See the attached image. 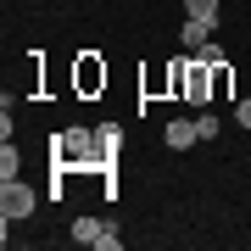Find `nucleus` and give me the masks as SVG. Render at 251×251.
I'll list each match as a JSON object with an SVG mask.
<instances>
[{"instance_id": "f257e3e1", "label": "nucleus", "mask_w": 251, "mask_h": 251, "mask_svg": "<svg viewBox=\"0 0 251 251\" xmlns=\"http://www.w3.org/2000/svg\"><path fill=\"white\" fill-rule=\"evenodd\" d=\"M50 156L56 162H73V168H90V162H95V134H90V128H67Z\"/></svg>"}, {"instance_id": "f03ea898", "label": "nucleus", "mask_w": 251, "mask_h": 251, "mask_svg": "<svg viewBox=\"0 0 251 251\" xmlns=\"http://www.w3.org/2000/svg\"><path fill=\"white\" fill-rule=\"evenodd\" d=\"M73 84H78V95H100L106 90V62H100L95 50H84L78 62H73Z\"/></svg>"}, {"instance_id": "7ed1b4c3", "label": "nucleus", "mask_w": 251, "mask_h": 251, "mask_svg": "<svg viewBox=\"0 0 251 251\" xmlns=\"http://www.w3.org/2000/svg\"><path fill=\"white\" fill-rule=\"evenodd\" d=\"M73 240H78V246H100V251H117L123 234H117L112 224H100V218H78V224H73Z\"/></svg>"}, {"instance_id": "20e7f679", "label": "nucleus", "mask_w": 251, "mask_h": 251, "mask_svg": "<svg viewBox=\"0 0 251 251\" xmlns=\"http://www.w3.org/2000/svg\"><path fill=\"white\" fill-rule=\"evenodd\" d=\"M0 212H6V224L28 218V212H34V190L17 184V179H6V184H0Z\"/></svg>"}, {"instance_id": "39448f33", "label": "nucleus", "mask_w": 251, "mask_h": 251, "mask_svg": "<svg viewBox=\"0 0 251 251\" xmlns=\"http://www.w3.org/2000/svg\"><path fill=\"white\" fill-rule=\"evenodd\" d=\"M184 100H190V106H206V100H212V62H201V56H190V78H184Z\"/></svg>"}, {"instance_id": "423d86ee", "label": "nucleus", "mask_w": 251, "mask_h": 251, "mask_svg": "<svg viewBox=\"0 0 251 251\" xmlns=\"http://www.w3.org/2000/svg\"><path fill=\"white\" fill-rule=\"evenodd\" d=\"M179 39H184V50H201L206 39H212V23H206V17H184V28H179Z\"/></svg>"}, {"instance_id": "0eeeda50", "label": "nucleus", "mask_w": 251, "mask_h": 251, "mask_svg": "<svg viewBox=\"0 0 251 251\" xmlns=\"http://www.w3.org/2000/svg\"><path fill=\"white\" fill-rule=\"evenodd\" d=\"M196 140H201L196 123H184V117H173V123H168V145H173V151H190Z\"/></svg>"}, {"instance_id": "6e6552de", "label": "nucleus", "mask_w": 251, "mask_h": 251, "mask_svg": "<svg viewBox=\"0 0 251 251\" xmlns=\"http://www.w3.org/2000/svg\"><path fill=\"white\" fill-rule=\"evenodd\" d=\"M117 140H123V134H117V123H106V128H95V145H100V162H112V151H117Z\"/></svg>"}, {"instance_id": "1a4fd4ad", "label": "nucleus", "mask_w": 251, "mask_h": 251, "mask_svg": "<svg viewBox=\"0 0 251 251\" xmlns=\"http://www.w3.org/2000/svg\"><path fill=\"white\" fill-rule=\"evenodd\" d=\"M17 168H23V156H17V145H0V179H17Z\"/></svg>"}, {"instance_id": "9d476101", "label": "nucleus", "mask_w": 251, "mask_h": 251, "mask_svg": "<svg viewBox=\"0 0 251 251\" xmlns=\"http://www.w3.org/2000/svg\"><path fill=\"white\" fill-rule=\"evenodd\" d=\"M184 78H190V62H173L168 67V90L179 95V100H184Z\"/></svg>"}, {"instance_id": "9b49d317", "label": "nucleus", "mask_w": 251, "mask_h": 251, "mask_svg": "<svg viewBox=\"0 0 251 251\" xmlns=\"http://www.w3.org/2000/svg\"><path fill=\"white\" fill-rule=\"evenodd\" d=\"M229 95V62H212V100Z\"/></svg>"}, {"instance_id": "f8f14e48", "label": "nucleus", "mask_w": 251, "mask_h": 251, "mask_svg": "<svg viewBox=\"0 0 251 251\" xmlns=\"http://www.w3.org/2000/svg\"><path fill=\"white\" fill-rule=\"evenodd\" d=\"M184 11H190V17H206V23H218V0H184Z\"/></svg>"}, {"instance_id": "ddd939ff", "label": "nucleus", "mask_w": 251, "mask_h": 251, "mask_svg": "<svg viewBox=\"0 0 251 251\" xmlns=\"http://www.w3.org/2000/svg\"><path fill=\"white\" fill-rule=\"evenodd\" d=\"M196 134H201V140H218V117H212V112L196 117Z\"/></svg>"}, {"instance_id": "4468645a", "label": "nucleus", "mask_w": 251, "mask_h": 251, "mask_svg": "<svg viewBox=\"0 0 251 251\" xmlns=\"http://www.w3.org/2000/svg\"><path fill=\"white\" fill-rule=\"evenodd\" d=\"M234 123H240V128H251V100H240V106H234Z\"/></svg>"}]
</instances>
